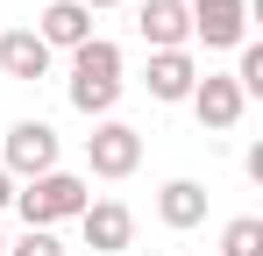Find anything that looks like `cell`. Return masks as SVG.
Masks as SVG:
<instances>
[{
  "instance_id": "13",
  "label": "cell",
  "mask_w": 263,
  "mask_h": 256,
  "mask_svg": "<svg viewBox=\"0 0 263 256\" xmlns=\"http://www.w3.org/2000/svg\"><path fill=\"white\" fill-rule=\"evenodd\" d=\"M220 256H263V221L256 213H242V221L220 228Z\"/></svg>"
},
{
  "instance_id": "10",
  "label": "cell",
  "mask_w": 263,
  "mask_h": 256,
  "mask_svg": "<svg viewBox=\"0 0 263 256\" xmlns=\"http://www.w3.org/2000/svg\"><path fill=\"white\" fill-rule=\"evenodd\" d=\"M192 85H199V64H192V50H149V100H192Z\"/></svg>"
},
{
  "instance_id": "8",
  "label": "cell",
  "mask_w": 263,
  "mask_h": 256,
  "mask_svg": "<svg viewBox=\"0 0 263 256\" xmlns=\"http://www.w3.org/2000/svg\"><path fill=\"white\" fill-rule=\"evenodd\" d=\"M135 29L149 50H185L192 43V14H185V0H142L135 7Z\"/></svg>"
},
{
  "instance_id": "11",
  "label": "cell",
  "mask_w": 263,
  "mask_h": 256,
  "mask_svg": "<svg viewBox=\"0 0 263 256\" xmlns=\"http://www.w3.org/2000/svg\"><path fill=\"white\" fill-rule=\"evenodd\" d=\"M206 199H214V192H206L199 178H171V185L157 192V221L185 235V228H199V221H206Z\"/></svg>"
},
{
  "instance_id": "5",
  "label": "cell",
  "mask_w": 263,
  "mask_h": 256,
  "mask_svg": "<svg viewBox=\"0 0 263 256\" xmlns=\"http://www.w3.org/2000/svg\"><path fill=\"white\" fill-rule=\"evenodd\" d=\"M86 164H92V178H128V171L142 164V135H135L128 121H100L86 135Z\"/></svg>"
},
{
  "instance_id": "15",
  "label": "cell",
  "mask_w": 263,
  "mask_h": 256,
  "mask_svg": "<svg viewBox=\"0 0 263 256\" xmlns=\"http://www.w3.org/2000/svg\"><path fill=\"white\" fill-rule=\"evenodd\" d=\"M0 207H14V178L7 171H0Z\"/></svg>"
},
{
  "instance_id": "7",
  "label": "cell",
  "mask_w": 263,
  "mask_h": 256,
  "mask_svg": "<svg viewBox=\"0 0 263 256\" xmlns=\"http://www.w3.org/2000/svg\"><path fill=\"white\" fill-rule=\"evenodd\" d=\"M79 228H86V249L92 256H121L135 242V213L121 207V199H92V207L79 213Z\"/></svg>"
},
{
  "instance_id": "3",
  "label": "cell",
  "mask_w": 263,
  "mask_h": 256,
  "mask_svg": "<svg viewBox=\"0 0 263 256\" xmlns=\"http://www.w3.org/2000/svg\"><path fill=\"white\" fill-rule=\"evenodd\" d=\"M0 171L7 178H43V171H57V128L50 121H14L7 128V157H0Z\"/></svg>"
},
{
  "instance_id": "16",
  "label": "cell",
  "mask_w": 263,
  "mask_h": 256,
  "mask_svg": "<svg viewBox=\"0 0 263 256\" xmlns=\"http://www.w3.org/2000/svg\"><path fill=\"white\" fill-rule=\"evenodd\" d=\"M79 7H86V14H92V7H121V0H79Z\"/></svg>"
},
{
  "instance_id": "4",
  "label": "cell",
  "mask_w": 263,
  "mask_h": 256,
  "mask_svg": "<svg viewBox=\"0 0 263 256\" xmlns=\"http://www.w3.org/2000/svg\"><path fill=\"white\" fill-rule=\"evenodd\" d=\"M192 43L206 50H242L249 43V0H192Z\"/></svg>"
},
{
  "instance_id": "2",
  "label": "cell",
  "mask_w": 263,
  "mask_h": 256,
  "mask_svg": "<svg viewBox=\"0 0 263 256\" xmlns=\"http://www.w3.org/2000/svg\"><path fill=\"white\" fill-rule=\"evenodd\" d=\"M92 207L86 178H71V171H43V178H29V185H14V213L29 221V228H57V221H79Z\"/></svg>"
},
{
  "instance_id": "1",
  "label": "cell",
  "mask_w": 263,
  "mask_h": 256,
  "mask_svg": "<svg viewBox=\"0 0 263 256\" xmlns=\"http://www.w3.org/2000/svg\"><path fill=\"white\" fill-rule=\"evenodd\" d=\"M64 93H71L79 114L107 121L114 100H121V43H107V36L79 43V50H71V79H64Z\"/></svg>"
},
{
  "instance_id": "12",
  "label": "cell",
  "mask_w": 263,
  "mask_h": 256,
  "mask_svg": "<svg viewBox=\"0 0 263 256\" xmlns=\"http://www.w3.org/2000/svg\"><path fill=\"white\" fill-rule=\"evenodd\" d=\"M36 36L50 43V57H57V50H79V43H92V14L79 0H50L43 22H36Z\"/></svg>"
},
{
  "instance_id": "17",
  "label": "cell",
  "mask_w": 263,
  "mask_h": 256,
  "mask_svg": "<svg viewBox=\"0 0 263 256\" xmlns=\"http://www.w3.org/2000/svg\"><path fill=\"white\" fill-rule=\"evenodd\" d=\"M0 256H7V235H0Z\"/></svg>"
},
{
  "instance_id": "14",
  "label": "cell",
  "mask_w": 263,
  "mask_h": 256,
  "mask_svg": "<svg viewBox=\"0 0 263 256\" xmlns=\"http://www.w3.org/2000/svg\"><path fill=\"white\" fill-rule=\"evenodd\" d=\"M7 256H64V242H57L50 228H29L22 242H7Z\"/></svg>"
},
{
  "instance_id": "6",
  "label": "cell",
  "mask_w": 263,
  "mask_h": 256,
  "mask_svg": "<svg viewBox=\"0 0 263 256\" xmlns=\"http://www.w3.org/2000/svg\"><path fill=\"white\" fill-rule=\"evenodd\" d=\"M242 85L228 79V71H199V85H192V114H199V128H214V135H228V128L242 121Z\"/></svg>"
},
{
  "instance_id": "9",
  "label": "cell",
  "mask_w": 263,
  "mask_h": 256,
  "mask_svg": "<svg viewBox=\"0 0 263 256\" xmlns=\"http://www.w3.org/2000/svg\"><path fill=\"white\" fill-rule=\"evenodd\" d=\"M0 71L22 79V85L50 79V43L36 36V29H0Z\"/></svg>"
}]
</instances>
